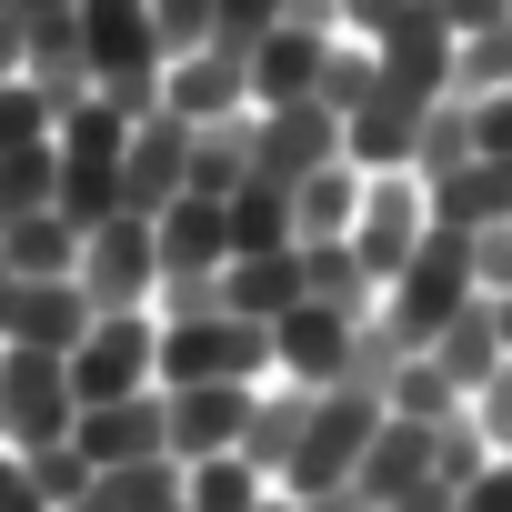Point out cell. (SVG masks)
Returning a JSON list of instances; mask_svg holds the SVG:
<instances>
[{"label": "cell", "instance_id": "6da1fadb", "mask_svg": "<svg viewBox=\"0 0 512 512\" xmlns=\"http://www.w3.org/2000/svg\"><path fill=\"white\" fill-rule=\"evenodd\" d=\"M181 382H272V322H251L231 302L161 312V392Z\"/></svg>", "mask_w": 512, "mask_h": 512}, {"label": "cell", "instance_id": "7a4b0ae2", "mask_svg": "<svg viewBox=\"0 0 512 512\" xmlns=\"http://www.w3.org/2000/svg\"><path fill=\"white\" fill-rule=\"evenodd\" d=\"M472 302H482V272H472V231H442V221H432V241L412 251V262H402V282L382 292V322H392V332L422 352V342H432L452 312H472Z\"/></svg>", "mask_w": 512, "mask_h": 512}, {"label": "cell", "instance_id": "3957f363", "mask_svg": "<svg viewBox=\"0 0 512 512\" xmlns=\"http://www.w3.org/2000/svg\"><path fill=\"white\" fill-rule=\"evenodd\" d=\"M372 432H382V392H352V382L312 392V422H302V452H292L282 492H292V502H312V492H352Z\"/></svg>", "mask_w": 512, "mask_h": 512}, {"label": "cell", "instance_id": "277c9868", "mask_svg": "<svg viewBox=\"0 0 512 512\" xmlns=\"http://www.w3.org/2000/svg\"><path fill=\"white\" fill-rule=\"evenodd\" d=\"M71 282L91 292V312H161V231H151V211H111V221H91Z\"/></svg>", "mask_w": 512, "mask_h": 512}, {"label": "cell", "instance_id": "5b68a950", "mask_svg": "<svg viewBox=\"0 0 512 512\" xmlns=\"http://www.w3.org/2000/svg\"><path fill=\"white\" fill-rule=\"evenodd\" d=\"M342 241H352V262L392 292L402 262L432 241V181H422V171H362V211H352Z\"/></svg>", "mask_w": 512, "mask_h": 512}, {"label": "cell", "instance_id": "8992f818", "mask_svg": "<svg viewBox=\"0 0 512 512\" xmlns=\"http://www.w3.org/2000/svg\"><path fill=\"white\" fill-rule=\"evenodd\" d=\"M121 141H131V121L111 111V101H81V111H61V131H51V151H61V211L91 231V221H111V211H131L121 201Z\"/></svg>", "mask_w": 512, "mask_h": 512}, {"label": "cell", "instance_id": "52a82bcc", "mask_svg": "<svg viewBox=\"0 0 512 512\" xmlns=\"http://www.w3.org/2000/svg\"><path fill=\"white\" fill-rule=\"evenodd\" d=\"M71 392L81 402L161 392V312H91V332L71 342Z\"/></svg>", "mask_w": 512, "mask_h": 512}, {"label": "cell", "instance_id": "ba28073f", "mask_svg": "<svg viewBox=\"0 0 512 512\" xmlns=\"http://www.w3.org/2000/svg\"><path fill=\"white\" fill-rule=\"evenodd\" d=\"M71 422H81L71 352H0V442L51 452V442H71Z\"/></svg>", "mask_w": 512, "mask_h": 512}, {"label": "cell", "instance_id": "9c48e42d", "mask_svg": "<svg viewBox=\"0 0 512 512\" xmlns=\"http://www.w3.org/2000/svg\"><path fill=\"white\" fill-rule=\"evenodd\" d=\"M342 161V111L312 91V101H272V111H251V181H282L302 191L312 171Z\"/></svg>", "mask_w": 512, "mask_h": 512}, {"label": "cell", "instance_id": "30bf717a", "mask_svg": "<svg viewBox=\"0 0 512 512\" xmlns=\"http://www.w3.org/2000/svg\"><path fill=\"white\" fill-rule=\"evenodd\" d=\"M161 111H181L191 131L241 121V111H251V51H231V41H181L171 71H161Z\"/></svg>", "mask_w": 512, "mask_h": 512}, {"label": "cell", "instance_id": "8fae6325", "mask_svg": "<svg viewBox=\"0 0 512 512\" xmlns=\"http://www.w3.org/2000/svg\"><path fill=\"white\" fill-rule=\"evenodd\" d=\"M91 332V292L71 272H11L0 282V342L11 352H71Z\"/></svg>", "mask_w": 512, "mask_h": 512}, {"label": "cell", "instance_id": "7c38bea8", "mask_svg": "<svg viewBox=\"0 0 512 512\" xmlns=\"http://www.w3.org/2000/svg\"><path fill=\"white\" fill-rule=\"evenodd\" d=\"M191 151H201V131L181 111H141L131 141H121V201L131 211H171L191 191Z\"/></svg>", "mask_w": 512, "mask_h": 512}, {"label": "cell", "instance_id": "4fadbf2b", "mask_svg": "<svg viewBox=\"0 0 512 512\" xmlns=\"http://www.w3.org/2000/svg\"><path fill=\"white\" fill-rule=\"evenodd\" d=\"M422 91H402V81H372L352 111H342V161L352 171H412V151H422Z\"/></svg>", "mask_w": 512, "mask_h": 512}, {"label": "cell", "instance_id": "5bb4252c", "mask_svg": "<svg viewBox=\"0 0 512 512\" xmlns=\"http://www.w3.org/2000/svg\"><path fill=\"white\" fill-rule=\"evenodd\" d=\"M352 342H362V322H352V312H322V302H292V312L272 322V382H302V392H332V382L352 372Z\"/></svg>", "mask_w": 512, "mask_h": 512}, {"label": "cell", "instance_id": "9a60e30c", "mask_svg": "<svg viewBox=\"0 0 512 512\" xmlns=\"http://www.w3.org/2000/svg\"><path fill=\"white\" fill-rule=\"evenodd\" d=\"M71 442H81V462H91V472L151 462V452H171V392H121V402H81Z\"/></svg>", "mask_w": 512, "mask_h": 512}, {"label": "cell", "instance_id": "2e32d148", "mask_svg": "<svg viewBox=\"0 0 512 512\" xmlns=\"http://www.w3.org/2000/svg\"><path fill=\"white\" fill-rule=\"evenodd\" d=\"M251 402H262V382H181V392H171V462L241 452V432H251Z\"/></svg>", "mask_w": 512, "mask_h": 512}, {"label": "cell", "instance_id": "e0dca14e", "mask_svg": "<svg viewBox=\"0 0 512 512\" xmlns=\"http://www.w3.org/2000/svg\"><path fill=\"white\" fill-rule=\"evenodd\" d=\"M322 61H332V31L322 21H282L251 41V111H272V101H312L322 91Z\"/></svg>", "mask_w": 512, "mask_h": 512}, {"label": "cell", "instance_id": "ac0fdd59", "mask_svg": "<svg viewBox=\"0 0 512 512\" xmlns=\"http://www.w3.org/2000/svg\"><path fill=\"white\" fill-rule=\"evenodd\" d=\"M151 231H161V282H221V262H231V221H221V201L181 191L171 211H151Z\"/></svg>", "mask_w": 512, "mask_h": 512}, {"label": "cell", "instance_id": "d6986e66", "mask_svg": "<svg viewBox=\"0 0 512 512\" xmlns=\"http://www.w3.org/2000/svg\"><path fill=\"white\" fill-rule=\"evenodd\" d=\"M432 432H442V422H402V412H382V432H372V452H362L352 492L382 512V502H402V492L442 482V472H432Z\"/></svg>", "mask_w": 512, "mask_h": 512}, {"label": "cell", "instance_id": "ffe728a7", "mask_svg": "<svg viewBox=\"0 0 512 512\" xmlns=\"http://www.w3.org/2000/svg\"><path fill=\"white\" fill-rule=\"evenodd\" d=\"M432 221L442 231H502L512 221V161L502 151H472L462 171H442L432 181Z\"/></svg>", "mask_w": 512, "mask_h": 512}, {"label": "cell", "instance_id": "44dd1931", "mask_svg": "<svg viewBox=\"0 0 512 512\" xmlns=\"http://www.w3.org/2000/svg\"><path fill=\"white\" fill-rule=\"evenodd\" d=\"M221 302L251 312V322H282V312L302 302V241H282V251H231V262H221Z\"/></svg>", "mask_w": 512, "mask_h": 512}, {"label": "cell", "instance_id": "7402d4cb", "mask_svg": "<svg viewBox=\"0 0 512 512\" xmlns=\"http://www.w3.org/2000/svg\"><path fill=\"white\" fill-rule=\"evenodd\" d=\"M422 362H432V372H442V382H452V392L472 402V392H482V382L502 372V322H492V302L452 312V322H442V332L422 342Z\"/></svg>", "mask_w": 512, "mask_h": 512}, {"label": "cell", "instance_id": "603a6c76", "mask_svg": "<svg viewBox=\"0 0 512 512\" xmlns=\"http://www.w3.org/2000/svg\"><path fill=\"white\" fill-rule=\"evenodd\" d=\"M302 422H312V392H302V382H262L251 432H241V462L272 472V492H282V472H292V452H302Z\"/></svg>", "mask_w": 512, "mask_h": 512}, {"label": "cell", "instance_id": "cb8c5ba5", "mask_svg": "<svg viewBox=\"0 0 512 512\" xmlns=\"http://www.w3.org/2000/svg\"><path fill=\"white\" fill-rule=\"evenodd\" d=\"M0 262H11V272H71L81 262V221L61 201L31 211V221H0Z\"/></svg>", "mask_w": 512, "mask_h": 512}, {"label": "cell", "instance_id": "d4e9b609", "mask_svg": "<svg viewBox=\"0 0 512 512\" xmlns=\"http://www.w3.org/2000/svg\"><path fill=\"white\" fill-rule=\"evenodd\" d=\"M181 502L191 512H251V502H272V472H251L241 452H211V462H181Z\"/></svg>", "mask_w": 512, "mask_h": 512}, {"label": "cell", "instance_id": "484cf974", "mask_svg": "<svg viewBox=\"0 0 512 512\" xmlns=\"http://www.w3.org/2000/svg\"><path fill=\"white\" fill-rule=\"evenodd\" d=\"M352 211H362V171H352V161H332V171H312V181L292 191V231H302V241H342Z\"/></svg>", "mask_w": 512, "mask_h": 512}, {"label": "cell", "instance_id": "4316f807", "mask_svg": "<svg viewBox=\"0 0 512 512\" xmlns=\"http://www.w3.org/2000/svg\"><path fill=\"white\" fill-rule=\"evenodd\" d=\"M221 221H231V251H282V241H302L282 181H241V191L221 201Z\"/></svg>", "mask_w": 512, "mask_h": 512}, {"label": "cell", "instance_id": "83f0119b", "mask_svg": "<svg viewBox=\"0 0 512 512\" xmlns=\"http://www.w3.org/2000/svg\"><path fill=\"white\" fill-rule=\"evenodd\" d=\"M51 201H61V151H51V141L0 161V221H31V211H51Z\"/></svg>", "mask_w": 512, "mask_h": 512}, {"label": "cell", "instance_id": "f1b7e54d", "mask_svg": "<svg viewBox=\"0 0 512 512\" xmlns=\"http://www.w3.org/2000/svg\"><path fill=\"white\" fill-rule=\"evenodd\" d=\"M51 131H61V111H51L41 81H0V161H11V151H41Z\"/></svg>", "mask_w": 512, "mask_h": 512}, {"label": "cell", "instance_id": "f546056e", "mask_svg": "<svg viewBox=\"0 0 512 512\" xmlns=\"http://www.w3.org/2000/svg\"><path fill=\"white\" fill-rule=\"evenodd\" d=\"M452 91H462V101H482V91H512V21H492V31H472V41H462V61H452Z\"/></svg>", "mask_w": 512, "mask_h": 512}, {"label": "cell", "instance_id": "4dcf8cb0", "mask_svg": "<svg viewBox=\"0 0 512 512\" xmlns=\"http://www.w3.org/2000/svg\"><path fill=\"white\" fill-rule=\"evenodd\" d=\"M292 21V0H211V31L201 41H231V51H251L262 31H282Z\"/></svg>", "mask_w": 512, "mask_h": 512}, {"label": "cell", "instance_id": "1f68e13d", "mask_svg": "<svg viewBox=\"0 0 512 512\" xmlns=\"http://www.w3.org/2000/svg\"><path fill=\"white\" fill-rule=\"evenodd\" d=\"M462 412H472V432H482V442H492V462H502V452H512V352H502V372H492Z\"/></svg>", "mask_w": 512, "mask_h": 512}, {"label": "cell", "instance_id": "d6a6232c", "mask_svg": "<svg viewBox=\"0 0 512 512\" xmlns=\"http://www.w3.org/2000/svg\"><path fill=\"white\" fill-rule=\"evenodd\" d=\"M0 512H51V492H41V472H31L21 442H0Z\"/></svg>", "mask_w": 512, "mask_h": 512}, {"label": "cell", "instance_id": "836d02e7", "mask_svg": "<svg viewBox=\"0 0 512 512\" xmlns=\"http://www.w3.org/2000/svg\"><path fill=\"white\" fill-rule=\"evenodd\" d=\"M472 272H482V302H512V221L472 231Z\"/></svg>", "mask_w": 512, "mask_h": 512}, {"label": "cell", "instance_id": "e575fe53", "mask_svg": "<svg viewBox=\"0 0 512 512\" xmlns=\"http://www.w3.org/2000/svg\"><path fill=\"white\" fill-rule=\"evenodd\" d=\"M472 141L512 161V91H482V101H472Z\"/></svg>", "mask_w": 512, "mask_h": 512}, {"label": "cell", "instance_id": "d590c367", "mask_svg": "<svg viewBox=\"0 0 512 512\" xmlns=\"http://www.w3.org/2000/svg\"><path fill=\"white\" fill-rule=\"evenodd\" d=\"M462 512H512V462H482L462 482Z\"/></svg>", "mask_w": 512, "mask_h": 512}, {"label": "cell", "instance_id": "8d00e7d4", "mask_svg": "<svg viewBox=\"0 0 512 512\" xmlns=\"http://www.w3.org/2000/svg\"><path fill=\"white\" fill-rule=\"evenodd\" d=\"M432 11L452 21V41H472V31H492V21H512V0H432Z\"/></svg>", "mask_w": 512, "mask_h": 512}, {"label": "cell", "instance_id": "74e56055", "mask_svg": "<svg viewBox=\"0 0 512 512\" xmlns=\"http://www.w3.org/2000/svg\"><path fill=\"white\" fill-rule=\"evenodd\" d=\"M151 11H161V41H171V51L211 31V0H151Z\"/></svg>", "mask_w": 512, "mask_h": 512}, {"label": "cell", "instance_id": "f35d334b", "mask_svg": "<svg viewBox=\"0 0 512 512\" xmlns=\"http://www.w3.org/2000/svg\"><path fill=\"white\" fill-rule=\"evenodd\" d=\"M382 512H462V492H452V482H422V492H402V502H382Z\"/></svg>", "mask_w": 512, "mask_h": 512}, {"label": "cell", "instance_id": "ab89813d", "mask_svg": "<svg viewBox=\"0 0 512 512\" xmlns=\"http://www.w3.org/2000/svg\"><path fill=\"white\" fill-rule=\"evenodd\" d=\"M61 512H121V502H111V492L91 482V492H81V502H61Z\"/></svg>", "mask_w": 512, "mask_h": 512}, {"label": "cell", "instance_id": "60d3db41", "mask_svg": "<svg viewBox=\"0 0 512 512\" xmlns=\"http://www.w3.org/2000/svg\"><path fill=\"white\" fill-rule=\"evenodd\" d=\"M251 512H302V502H292V492H272V502H251Z\"/></svg>", "mask_w": 512, "mask_h": 512}, {"label": "cell", "instance_id": "b9f144b4", "mask_svg": "<svg viewBox=\"0 0 512 512\" xmlns=\"http://www.w3.org/2000/svg\"><path fill=\"white\" fill-rule=\"evenodd\" d=\"M492 322H502V352H512V302H492Z\"/></svg>", "mask_w": 512, "mask_h": 512}, {"label": "cell", "instance_id": "7bdbcfd3", "mask_svg": "<svg viewBox=\"0 0 512 512\" xmlns=\"http://www.w3.org/2000/svg\"><path fill=\"white\" fill-rule=\"evenodd\" d=\"M0 282H11V262H0Z\"/></svg>", "mask_w": 512, "mask_h": 512}, {"label": "cell", "instance_id": "ee69618b", "mask_svg": "<svg viewBox=\"0 0 512 512\" xmlns=\"http://www.w3.org/2000/svg\"><path fill=\"white\" fill-rule=\"evenodd\" d=\"M171 512H191V502H171Z\"/></svg>", "mask_w": 512, "mask_h": 512}, {"label": "cell", "instance_id": "f6af8a7d", "mask_svg": "<svg viewBox=\"0 0 512 512\" xmlns=\"http://www.w3.org/2000/svg\"><path fill=\"white\" fill-rule=\"evenodd\" d=\"M0 11H11V0H0Z\"/></svg>", "mask_w": 512, "mask_h": 512}, {"label": "cell", "instance_id": "bcb514c9", "mask_svg": "<svg viewBox=\"0 0 512 512\" xmlns=\"http://www.w3.org/2000/svg\"><path fill=\"white\" fill-rule=\"evenodd\" d=\"M0 352H11V342H0Z\"/></svg>", "mask_w": 512, "mask_h": 512}]
</instances>
